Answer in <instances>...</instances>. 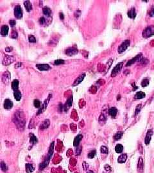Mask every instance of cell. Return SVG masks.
Returning <instances> with one entry per match:
<instances>
[{
  "instance_id": "6da1fadb",
  "label": "cell",
  "mask_w": 154,
  "mask_h": 173,
  "mask_svg": "<svg viewBox=\"0 0 154 173\" xmlns=\"http://www.w3.org/2000/svg\"><path fill=\"white\" fill-rule=\"evenodd\" d=\"M14 123L17 125V128H24L25 123V120L24 117L23 113L21 111H17L16 113H15L14 115Z\"/></svg>"
},
{
  "instance_id": "7a4b0ae2",
  "label": "cell",
  "mask_w": 154,
  "mask_h": 173,
  "mask_svg": "<svg viewBox=\"0 0 154 173\" xmlns=\"http://www.w3.org/2000/svg\"><path fill=\"white\" fill-rule=\"evenodd\" d=\"M53 149H54V142H53L51 144L50 147V149H49L48 156H47V157L44 160V161L43 163H41V164H40V165H39L40 169H44V168L46 167V166L48 165L49 163H50V161L52 155H53Z\"/></svg>"
},
{
  "instance_id": "3957f363",
  "label": "cell",
  "mask_w": 154,
  "mask_h": 173,
  "mask_svg": "<svg viewBox=\"0 0 154 173\" xmlns=\"http://www.w3.org/2000/svg\"><path fill=\"white\" fill-rule=\"evenodd\" d=\"M143 37L144 38H149L154 35V26H147L143 32Z\"/></svg>"
},
{
  "instance_id": "277c9868",
  "label": "cell",
  "mask_w": 154,
  "mask_h": 173,
  "mask_svg": "<svg viewBox=\"0 0 154 173\" xmlns=\"http://www.w3.org/2000/svg\"><path fill=\"white\" fill-rule=\"evenodd\" d=\"M129 46H130V41L129 40H125V41L121 43V44L120 45V47L118 48V53H121L125 51H126Z\"/></svg>"
},
{
  "instance_id": "5b68a950",
  "label": "cell",
  "mask_w": 154,
  "mask_h": 173,
  "mask_svg": "<svg viewBox=\"0 0 154 173\" xmlns=\"http://www.w3.org/2000/svg\"><path fill=\"white\" fill-rule=\"evenodd\" d=\"M16 60L14 57L10 55H6L4 58L3 60V64L4 66H9V65L11 64L12 63H13Z\"/></svg>"
},
{
  "instance_id": "8992f818",
  "label": "cell",
  "mask_w": 154,
  "mask_h": 173,
  "mask_svg": "<svg viewBox=\"0 0 154 173\" xmlns=\"http://www.w3.org/2000/svg\"><path fill=\"white\" fill-rule=\"evenodd\" d=\"M14 16L17 19H21L23 17V10L20 5H16L14 8Z\"/></svg>"
},
{
  "instance_id": "52a82bcc",
  "label": "cell",
  "mask_w": 154,
  "mask_h": 173,
  "mask_svg": "<svg viewBox=\"0 0 154 173\" xmlns=\"http://www.w3.org/2000/svg\"><path fill=\"white\" fill-rule=\"evenodd\" d=\"M51 96H52L51 94L49 95L48 98L45 100V101L44 102V103L43 104V105L41 106V107L40 108V109L39 110V111H38L37 114H42V113H43L44 112L45 110L46 109L47 106H48V105L49 103V101H50V98H51Z\"/></svg>"
},
{
  "instance_id": "ba28073f",
  "label": "cell",
  "mask_w": 154,
  "mask_h": 173,
  "mask_svg": "<svg viewBox=\"0 0 154 173\" xmlns=\"http://www.w3.org/2000/svg\"><path fill=\"white\" fill-rule=\"evenodd\" d=\"M123 62H120L116 66V67L113 69V71L111 73L112 76L114 77L116 76H117V74L120 73L121 69L122 67H123Z\"/></svg>"
},
{
  "instance_id": "9c48e42d",
  "label": "cell",
  "mask_w": 154,
  "mask_h": 173,
  "mask_svg": "<svg viewBox=\"0 0 154 173\" xmlns=\"http://www.w3.org/2000/svg\"><path fill=\"white\" fill-rule=\"evenodd\" d=\"M142 58H143L142 57V53L139 54V55H137L136 57H135L134 58H133L131 59L130 60H129L128 62L127 63L126 66H127V67H128V66H130L131 65H132L133 64H134V63H136V62H140V60H141Z\"/></svg>"
},
{
  "instance_id": "30bf717a",
  "label": "cell",
  "mask_w": 154,
  "mask_h": 173,
  "mask_svg": "<svg viewBox=\"0 0 154 173\" xmlns=\"http://www.w3.org/2000/svg\"><path fill=\"white\" fill-rule=\"evenodd\" d=\"M152 135H153L152 130H148L146 135L145 139V143L146 145H148L149 144H150Z\"/></svg>"
},
{
  "instance_id": "8fae6325",
  "label": "cell",
  "mask_w": 154,
  "mask_h": 173,
  "mask_svg": "<svg viewBox=\"0 0 154 173\" xmlns=\"http://www.w3.org/2000/svg\"><path fill=\"white\" fill-rule=\"evenodd\" d=\"M36 67L40 71H48L51 69V67L48 64H36Z\"/></svg>"
},
{
  "instance_id": "7c38bea8",
  "label": "cell",
  "mask_w": 154,
  "mask_h": 173,
  "mask_svg": "<svg viewBox=\"0 0 154 173\" xmlns=\"http://www.w3.org/2000/svg\"><path fill=\"white\" fill-rule=\"evenodd\" d=\"M78 53V49L74 47H71V48H69L66 50V54L68 56H72Z\"/></svg>"
},
{
  "instance_id": "4fadbf2b",
  "label": "cell",
  "mask_w": 154,
  "mask_h": 173,
  "mask_svg": "<svg viewBox=\"0 0 154 173\" xmlns=\"http://www.w3.org/2000/svg\"><path fill=\"white\" fill-rule=\"evenodd\" d=\"M10 79V74L9 71H7L5 73H4L2 76V81L4 83L8 84Z\"/></svg>"
},
{
  "instance_id": "5bb4252c",
  "label": "cell",
  "mask_w": 154,
  "mask_h": 173,
  "mask_svg": "<svg viewBox=\"0 0 154 173\" xmlns=\"http://www.w3.org/2000/svg\"><path fill=\"white\" fill-rule=\"evenodd\" d=\"M13 107V103L12 101L9 99H7L5 100L4 102V108L7 110H10Z\"/></svg>"
},
{
  "instance_id": "9a60e30c",
  "label": "cell",
  "mask_w": 154,
  "mask_h": 173,
  "mask_svg": "<svg viewBox=\"0 0 154 173\" xmlns=\"http://www.w3.org/2000/svg\"><path fill=\"white\" fill-rule=\"evenodd\" d=\"M85 76H86V74L85 73H83L82 74H80V76H79L78 78H77V79L75 80V82H74V83L73 84V86H76L77 85H78V84L82 82L83 80H84V79L85 78Z\"/></svg>"
},
{
  "instance_id": "2e32d148",
  "label": "cell",
  "mask_w": 154,
  "mask_h": 173,
  "mask_svg": "<svg viewBox=\"0 0 154 173\" xmlns=\"http://www.w3.org/2000/svg\"><path fill=\"white\" fill-rule=\"evenodd\" d=\"M72 104H73V96L70 97L67 100V102L65 104V105L64 106V109L65 111H68L71 107Z\"/></svg>"
},
{
  "instance_id": "e0dca14e",
  "label": "cell",
  "mask_w": 154,
  "mask_h": 173,
  "mask_svg": "<svg viewBox=\"0 0 154 173\" xmlns=\"http://www.w3.org/2000/svg\"><path fill=\"white\" fill-rule=\"evenodd\" d=\"M9 26H7V25L2 26L1 28V35L2 36H3V37L7 36L8 35V33H9Z\"/></svg>"
},
{
  "instance_id": "ac0fdd59",
  "label": "cell",
  "mask_w": 154,
  "mask_h": 173,
  "mask_svg": "<svg viewBox=\"0 0 154 173\" xmlns=\"http://www.w3.org/2000/svg\"><path fill=\"white\" fill-rule=\"evenodd\" d=\"M137 169L139 172H143L144 169V161L142 157H140L139 159L137 164Z\"/></svg>"
},
{
  "instance_id": "d6986e66",
  "label": "cell",
  "mask_w": 154,
  "mask_h": 173,
  "mask_svg": "<svg viewBox=\"0 0 154 173\" xmlns=\"http://www.w3.org/2000/svg\"><path fill=\"white\" fill-rule=\"evenodd\" d=\"M82 138H83V135H77V137L75 138V139H74V141H73L74 146L75 147L78 146L79 144H80V142L81 140L82 139Z\"/></svg>"
},
{
  "instance_id": "ffe728a7",
  "label": "cell",
  "mask_w": 154,
  "mask_h": 173,
  "mask_svg": "<svg viewBox=\"0 0 154 173\" xmlns=\"http://www.w3.org/2000/svg\"><path fill=\"white\" fill-rule=\"evenodd\" d=\"M127 154H121L118 159V162L119 164H123L127 161Z\"/></svg>"
},
{
  "instance_id": "44dd1931",
  "label": "cell",
  "mask_w": 154,
  "mask_h": 173,
  "mask_svg": "<svg viewBox=\"0 0 154 173\" xmlns=\"http://www.w3.org/2000/svg\"><path fill=\"white\" fill-rule=\"evenodd\" d=\"M127 15L128 17L131 18V19H134L136 16V10L134 8H132L128 11Z\"/></svg>"
},
{
  "instance_id": "7402d4cb",
  "label": "cell",
  "mask_w": 154,
  "mask_h": 173,
  "mask_svg": "<svg viewBox=\"0 0 154 173\" xmlns=\"http://www.w3.org/2000/svg\"><path fill=\"white\" fill-rule=\"evenodd\" d=\"M117 114H118V110L116 108L112 107L109 110V114L112 117L114 118L116 116Z\"/></svg>"
},
{
  "instance_id": "603a6c76",
  "label": "cell",
  "mask_w": 154,
  "mask_h": 173,
  "mask_svg": "<svg viewBox=\"0 0 154 173\" xmlns=\"http://www.w3.org/2000/svg\"><path fill=\"white\" fill-rule=\"evenodd\" d=\"M25 167L26 172L27 173H32L34 171L35 168L33 166L32 164H26Z\"/></svg>"
},
{
  "instance_id": "cb8c5ba5",
  "label": "cell",
  "mask_w": 154,
  "mask_h": 173,
  "mask_svg": "<svg viewBox=\"0 0 154 173\" xmlns=\"http://www.w3.org/2000/svg\"><path fill=\"white\" fill-rule=\"evenodd\" d=\"M145 93H144L143 92H141V91H139V92H137L136 94L134 96V99H141L145 98Z\"/></svg>"
},
{
  "instance_id": "d4e9b609",
  "label": "cell",
  "mask_w": 154,
  "mask_h": 173,
  "mask_svg": "<svg viewBox=\"0 0 154 173\" xmlns=\"http://www.w3.org/2000/svg\"><path fill=\"white\" fill-rule=\"evenodd\" d=\"M19 82L17 80H14L12 82V88L15 92L17 91L18 89H19Z\"/></svg>"
},
{
  "instance_id": "484cf974",
  "label": "cell",
  "mask_w": 154,
  "mask_h": 173,
  "mask_svg": "<svg viewBox=\"0 0 154 173\" xmlns=\"http://www.w3.org/2000/svg\"><path fill=\"white\" fill-rule=\"evenodd\" d=\"M30 144H32V145H34L35 144H37L38 142L37 138L36 137V136H35L33 133L30 134Z\"/></svg>"
},
{
  "instance_id": "4316f807",
  "label": "cell",
  "mask_w": 154,
  "mask_h": 173,
  "mask_svg": "<svg viewBox=\"0 0 154 173\" xmlns=\"http://www.w3.org/2000/svg\"><path fill=\"white\" fill-rule=\"evenodd\" d=\"M50 120L49 119H46L45 121L43 122V123L41 124L40 126V128L42 129V130H44V129H46L47 128H48V126H50Z\"/></svg>"
},
{
  "instance_id": "83f0119b",
  "label": "cell",
  "mask_w": 154,
  "mask_h": 173,
  "mask_svg": "<svg viewBox=\"0 0 154 173\" xmlns=\"http://www.w3.org/2000/svg\"><path fill=\"white\" fill-rule=\"evenodd\" d=\"M43 14H44L45 16H46L47 17H50L51 16V9L49 7H44L43 8Z\"/></svg>"
},
{
  "instance_id": "f1b7e54d",
  "label": "cell",
  "mask_w": 154,
  "mask_h": 173,
  "mask_svg": "<svg viewBox=\"0 0 154 173\" xmlns=\"http://www.w3.org/2000/svg\"><path fill=\"white\" fill-rule=\"evenodd\" d=\"M24 5H25L28 12H30L32 10V3L30 1H25L24 2Z\"/></svg>"
},
{
  "instance_id": "f546056e",
  "label": "cell",
  "mask_w": 154,
  "mask_h": 173,
  "mask_svg": "<svg viewBox=\"0 0 154 173\" xmlns=\"http://www.w3.org/2000/svg\"><path fill=\"white\" fill-rule=\"evenodd\" d=\"M123 151V146L121 144H117L115 147V151L117 153H121Z\"/></svg>"
},
{
  "instance_id": "4dcf8cb0",
  "label": "cell",
  "mask_w": 154,
  "mask_h": 173,
  "mask_svg": "<svg viewBox=\"0 0 154 173\" xmlns=\"http://www.w3.org/2000/svg\"><path fill=\"white\" fill-rule=\"evenodd\" d=\"M14 96L15 99H16V101H20L22 98L21 93V92H19V91H18L14 92Z\"/></svg>"
},
{
  "instance_id": "1f68e13d",
  "label": "cell",
  "mask_w": 154,
  "mask_h": 173,
  "mask_svg": "<svg viewBox=\"0 0 154 173\" xmlns=\"http://www.w3.org/2000/svg\"><path fill=\"white\" fill-rule=\"evenodd\" d=\"M123 135V132H117L114 135V140H118L121 139V138L122 137Z\"/></svg>"
},
{
  "instance_id": "d6a6232c",
  "label": "cell",
  "mask_w": 154,
  "mask_h": 173,
  "mask_svg": "<svg viewBox=\"0 0 154 173\" xmlns=\"http://www.w3.org/2000/svg\"><path fill=\"white\" fill-rule=\"evenodd\" d=\"M149 84V79L148 78H145L141 82V86L143 87H145L146 86L148 85Z\"/></svg>"
},
{
  "instance_id": "836d02e7",
  "label": "cell",
  "mask_w": 154,
  "mask_h": 173,
  "mask_svg": "<svg viewBox=\"0 0 154 173\" xmlns=\"http://www.w3.org/2000/svg\"><path fill=\"white\" fill-rule=\"evenodd\" d=\"M96 153V150H93L89 152V153L88 154V158H94Z\"/></svg>"
},
{
  "instance_id": "e575fe53",
  "label": "cell",
  "mask_w": 154,
  "mask_h": 173,
  "mask_svg": "<svg viewBox=\"0 0 154 173\" xmlns=\"http://www.w3.org/2000/svg\"><path fill=\"white\" fill-rule=\"evenodd\" d=\"M34 105L35 107L37 108H41V101L39 99H35L34 101Z\"/></svg>"
},
{
  "instance_id": "d590c367",
  "label": "cell",
  "mask_w": 154,
  "mask_h": 173,
  "mask_svg": "<svg viewBox=\"0 0 154 173\" xmlns=\"http://www.w3.org/2000/svg\"><path fill=\"white\" fill-rule=\"evenodd\" d=\"M1 170L3 172H6L7 171V165L5 164V163L4 162H1Z\"/></svg>"
},
{
  "instance_id": "8d00e7d4",
  "label": "cell",
  "mask_w": 154,
  "mask_h": 173,
  "mask_svg": "<svg viewBox=\"0 0 154 173\" xmlns=\"http://www.w3.org/2000/svg\"><path fill=\"white\" fill-rule=\"evenodd\" d=\"M142 108V105L141 104H139V105H137L136 107V110H135V115H137L139 114V113L140 112V111H141V109Z\"/></svg>"
},
{
  "instance_id": "74e56055",
  "label": "cell",
  "mask_w": 154,
  "mask_h": 173,
  "mask_svg": "<svg viewBox=\"0 0 154 173\" xmlns=\"http://www.w3.org/2000/svg\"><path fill=\"white\" fill-rule=\"evenodd\" d=\"M101 152H102V153L108 154L109 153V149L107 147L103 146L101 147Z\"/></svg>"
},
{
  "instance_id": "f35d334b",
  "label": "cell",
  "mask_w": 154,
  "mask_h": 173,
  "mask_svg": "<svg viewBox=\"0 0 154 173\" xmlns=\"http://www.w3.org/2000/svg\"><path fill=\"white\" fill-rule=\"evenodd\" d=\"M28 40L30 42H32V43H35L36 42V39L34 35H30L28 37Z\"/></svg>"
},
{
  "instance_id": "ab89813d",
  "label": "cell",
  "mask_w": 154,
  "mask_h": 173,
  "mask_svg": "<svg viewBox=\"0 0 154 173\" xmlns=\"http://www.w3.org/2000/svg\"><path fill=\"white\" fill-rule=\"evenodd\" d=\"M82 148L81 146H78L77 147V149H76V155H80L82 152Z\"/></svg>"
},
{
  "instance_id": "60d3db41",
  "label": "cell",
  "mask_w": 154,
  "mask_h": 173,
  "mask_svg": "<svg viewBox=\"0 0 154 173\" xmlns=\"http://www.w3.org/2000/svg\"><path fill=\"white\" fill-rule=\"evenodd\" d=\"M39 23L41 24V25H43L46 24V18L44 17H41L39 19Z\"/></svg>"
},
{
  "instance_id": "b9f144b4",
  "label": "cell",
  "mask_w": 154,
  "mask_h": 173,
  "mask_svg": "<svg viewBox=\"0 0 154 173\" xmlns=\"http://www.w3.org/2000/svg\"><path fill=\"white\" fill-rule=\"evenodd\" d=\"M104 168H105V170L106 171L108 172V173H111V172L112 171V168H111V167L109 165H108V164L105 165V166H104Z\"/></svg>"
},
{
  "instance_id": "7bdbcfd3",
  "label": "cell",
  "mask_w": 154,
  "mask_h": 173,
  "mask_svg": "<svg viewBox=\"0 0 154 173\" xmlns=\"http://www.w3.org/2000/svg\"><path fill=\"white\" fill-rule=\"evenodd\" d=\"M64 60H60H60H57L55 61V62H54V64L58 66V65L62 64H64Z\"/></svg>"
},
{
  "instance_id": "ee69618b",
  "label": "cell",
  "mask_w": 154,
  "mask_h": 173,
  "mask_svg": "<svg viewBox=\"0 0 154 173\" xmlns=\"http://www.w3.org/2000/svg\"><path fill=\"white\" fill-rule=\"evenodd\" d=\"M11 37L13 39H16L17 37V32L16 30H13L12 35H11Z\"/></svg>"
},
{
  "instance_id": "f6af8a7d",
  "label": "cell",
  "mask_w": 154,
  "mask_h": 173,
  "mask_svg": "<svg viewBox=\"0 0 154 173\" xmlns=\"http://www.w3.org/2000/svg\"><path fill=\"white\" fill-rule=\"evenodd\" d=\"M106 119H107V117H106V116L105 115L103 114H102L100 115V121H103V122H105L106 121Z\"/></svg>"
},
{
  "instance_id": "bcb514c9",
  "label": "cell",
  "mask_w": 154,
  "mask_h": 173,
  "mask_svg": "<svg viewBox=\"0 0 154 173\" xmlns=\"http://www.w3.org/2000/svg\"><path fill=\"white\" fill-rule=\"evenodd\" d=\"M9 23H10L11 26H14L16 24V21L15 20H10V21H9Z\"/></svg>"
},
{
  "instance_id": "7dc6e473",
  "label": "cell",
  "mask_w": 154,
  "mask_h": 173,
  "mask_svg": "<svg viewBox=\"0 0 154 173\" xmlns=\"http://www.w3.org/2000/svg\"><path fill=\"white\" fill-rule=\"evenodd\" d=\"M13 49V48H12V47H7L5 48V51L7 52H10L12 51Z\"/></svg>"
},
{
  "instance_id": "c3c4849f",
  "label": "cell",
  "mask_w": 154,
  "mask_h": 173,
  "mask_svg": "<svg viewBox=\"0 0 154 173\" xmlns=\"http://www.w3.org/2000/svg\"><path fill=\"white\" fill-rule=\"evenodd\" d=\"M83 167H84V169L86 170L87 169V168L88 167V164H86V162H83Z\"/></svg>"
},
{
  "instance_id": "681fc988",
  "label": "cell",
  "mask_w": 154,
  "mask_h": 173,
  "mask_svg": "<svg viewBox=\"0 0 154 173\" xmlns=\"http://www.w3.org/2000/svg\"><path fill=\"white\" fill-rule=\"evenodd\" d=\"M150 16L151 17H154V7L151 10L150 12Z\"/></svg>"
},
{
  "instance_id": "f907efd6",
  "label": "cell",
  "mask_w": 154,
  "mask_h": 173,
  "mask_svg": "<svg viewBox=\"0 0 154 173\" xmlns=\"http://www.w3.org/2000/svg\"><path fill=\"white\" fill-rule=\"evenodd\" d=\"M22 64H22L21 62H18L17 64L16 65V66H15V67H16V68L20 67H21V66H22Z\"/></svg>"
},
{
  "instance_id": "816d5d0a",
  "label": "cell",
  "mask_w": 154,
  "mask_h": 173,
  "mask_svg": "<svg viewBox=\"0 0 154 173\" xmlns=\"http://www.w3.org/2000/svg\"><path fill=\"white\" fill-rule=\"evenodd\" d=\"M59 16H60V19H62V20L64 19V14H63L62 13H61V12L60 13Z\"/></svg>"
},
{
  "instance_id": "f5cc1de1",
  "label": "cell",
  "mask_w": 154,
  "mask_h": 173,
  "mask_svg": "<svg viewBox=\"0 0 154 173\" xmlns=\"http://www.w3.org/2000/svg\"><path fill=\"white\" fill-rule=\"evenodd\" d=\"M87 173H93V171H88Z\"/></svg>"
}]
</instances>
